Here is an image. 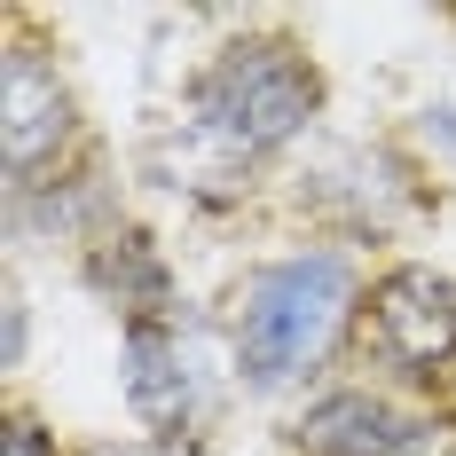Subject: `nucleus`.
Returning a JSON list of instances; mask_svg holds the SVG:
<instances>
[{
  "instance_id": "f257e3e1",
  "label": "nucleus",
  "mask_w": 456,
  "mask_h": 456,
  "mask_svg": "<svg viewBox=\"0 0 456 456\" xmlns=\"http://www.w3.org/2000/svg\"><path fill=\"white\" fill-rule=\"evenodd\" d=\"M322 118V71L291 32H244V40L213 47L182 87L174 110V142L182 166L166 174V189H197V182H228L283 158L291 142Z\"/></svg>"
},
{
  "instance_id": "f03ea898",
  "label": "nucleus",
  "mask_w": 456,
  "mask_h": 456,
  "mask_svg": "<svg viewBox=\"0 0 456 456\" xmlns=\"http://www.w3.org/2000/svg\"><path fill=\"white\" fill-rule=\"evenodd\" d=\"M362 315V268L354 252L338 244H299V252H275L236 283V307H228V370L252 386V394H283V386H307L346 322Z\"/></svg>"
},
{
  "instance_id": "7ed1b4c3",
  "label": "nucleus",
  "mask_w": 456,
  "mask_h": 456,
  "mask_svg": "<svg viewBox=\"0 0 456 456\" xmlns=\"http://www.w3.org/2000/svg\"><path fill=\"white\" fill-rule=\"evenodd\" d=\"M118 394L142 433L158 441H205L221 425V354L189 315L134 322L118 338Z\"/></svg>"
},
{
  "instance_id": "20e7f679",
  "label": "nucleus",
  "mask_w": 456,
  "mask_h": 456,
  "mask_svg": "<svg viewBox=\"0 0 456 456\" xmlns=\"http://www.w3.org/2000/svg\"><path fill=\"white\" fill-rule=\"evenodd\" d=\"M79 150V94L55 71V55L32 40H8L0 63V166H8V197L55 182Z\"/></svg>"
},
{
  "instance_id": "39448f33",
  "label": "nucleus",
  "mask_w": 456,
  "mask_h": 456,
  "mask_svg": "<svg viewBox=\"0 0 456 456\" xmlns=\"http://www.w3.org/2000/svg\"><path fill=\"white\" fill-rule=\"evenodd\" d=\"M362 338L378 370L410 386L441 378L456 362V275H441L433 260H394L362 299Z\"/></svg>"
},
{
  "instance_id": "423d86ee",
  "label": "nucleus",
  "mask_w": 456,
  "mask_h": 456,
  "mask_svg": "<svg viewBox=\"0 0 456 456\" xmlns=\"http://www.w3.org/2000/svg\"><path fill=\"white\" fill-rule=\"evenodd\" d=\"M291 456H441V417L386 386H322L291 417Z\"/></svg>"
},
{
  "instance_id": "0eeeda50",
  "label": "nucleus",
  "mask_w": 456,
  "mask_h": 456,
  "mask_svg": "<svg viewBox=\"0 0 456 456\" xmlns=\"http://www.w3.org/2000/svg\"><path fill=\"white\" fill-rule=\"evenodd\" d=\"M307 205L330 213L346 236H394L425 205V189H417V166L394 142H362V150H338L330 166L307 174Z\"/></svg>"
},
{
  "instance_id": "6e6552de",
  "label": "nucleus",
  "mask_w": 456,
  "mask_h": 456,
  "mask_svg": "<svg viewBox=\"0 0 456 456\" xmlns=\"http://www.w3.org/2000/svg\"><path fill=\"white\" fill-rule=\"evenodd\" d=\"M79 283H87L126 330H134V322L182 315V275H174L166 244H158L150 228H126V221H118L102 244H87V252H79Z\"/></svg>"
},
{
  "instance_id": "1a4fd4ad",
  "label": "nucleus",
  "mask_w": 456,
  "mask_h": 456,
  "mask_svg": "<svg viewBox=\"0 0 456 456\" xmlns=\"http://www.w3.org/2000/svg\"><path fill=\"white\" fill-rule=\"evenodd\" d=\"M8 228L16 236H55V244H102L110 228H118V197H110V182H102V166H63L55 182L24 189V197H8Z\"/></svg>"
},
{
  "instance_id": "9d476101",
  "label": "nucleus",
  "mask_w": 456,
  "mask_h": 456,
  "mask_svg": "<svg viewBox=\"0 0 456 456\" xmlns=\"http://www.w3.org/2000/svg\"><path fill=\"white\" fill-rule=\"evenodd\" d=\"M417 142H425V158L456 182V102H425L417 110Z\"/></svg>"
},
{
  "instance_id": "9b49d317",
  "label": "nucleus",
  "mask_w": 456,
  "mask_h": 456,
  "mask_svg": "<svg viewBox=\"0 0 456 456\" xmlns=\"http://www.w3.org/2000/svg\"><path fill=\"white\" fill-rule=\"evenodd\" d=\"M8 456H63V449H55V433H47L32 410H16L8 417Z\"/></svg>"
},
{
  "instance_id": "f8f14e48",
  "label": "nucleus",
  "mask_w": 456,
  "mask_h": 456,
  "mask_svg": "<svg viewBox=\"0 0 456 456\" xmlns=\"http://www.w3.org/2000/svg\"><path fill=\"white\" fill-rule=\"evenodd\" d=\"M8 370H24V338H32V307H24V283H8Z\"/></svg>"
}]
</instances>
